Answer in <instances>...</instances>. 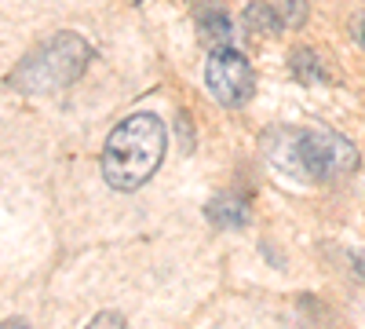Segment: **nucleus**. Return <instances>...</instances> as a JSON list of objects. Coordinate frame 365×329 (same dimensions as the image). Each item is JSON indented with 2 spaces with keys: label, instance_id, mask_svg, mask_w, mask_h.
<instances>
[{
  "label": "nucleus",
  "instance_id": "1",
  "mask_svg": "<svg viewBox=\"0 0 365 329\" xmlns=\"http://www.w3.org/2000/svg\"><path fill=\"white\" fill-rule=\"evenodd\" d=\"M168 146V132L154 113H132L125 117L103 146V179L113 191H139L150 176L158 172Z\"/></svg>",
  "mask_w": 365,
  "mask_h": 329
},
{
  "label": "nucleus",
  "instance_id": "2",
  "mask_svg": "<svg viewBox=\"0 0 365 329\" xmlns=\"http://www.w3.org/2000/svg\"><path fill=\"white\" fill-rule=\"evenodd\" d=\"M88 44L77 34H58L51 41H44L41 48H34L11 74V84L22 88V92H34V96H48L58 92V88L73 84L84 66H88Z\"/></svg>",
  "mask_w": 365,
  "mask_h": 329
},
{
  "label": "nucleus",
  "instance_id": "3",
  "mask_svg": "<svg viewBox=\"0 0 365 329\" xmlns=\"http://www.w3.org/2000/svg\"><path fill=\"white\" fill-rule=\"evenodd\" d=\"M296 161L299 176L318 179V183H336L358 168V146L332 128H303L296 132Z\"/></svg>",
  "mask_w": 365,
  "mask_h": 329
},
{
  "label": "nucleus",
  "instance_id": "4",
  "mask_svg": "<svg viewBox=\"0 0 365 329\" xmlns=\"http://www.w3.org/2000/svg\"><path fill=\"white\" fill-rule=\"evenodd\" d=\"M205 84L220 106H245L256 96V74L234 48H216L205 63Z\"/></svg>",
  "mask_w": 365,
  "mask_h": 329
},
{
  "label": "nucleus",
  "instance_id": "5",
  "mask_svg": "<svg viewBox=\"0 0 365 329\" xmlns=\"http://www.w3.org/2000/svg\"><path fill=\"white\" fill-rule=\"evenodd\" d=\"M208 220L216 223V227H245L249 223V205L234 198V194H220V198H212L208 201Z\"/></svg>",
  "mask_w": 365,
  "mask_h": 329
},
{
  "label": "nucleus",
  "instance_id": "6",
  "mask_svg": "<svg viewBox=\"0 0 365 329\" xmlns=\"http://www.w3.org/2000/svg\"><path fill=\"white\" fill-rule=\"evenodd\" d=\"M245 29L252 37H278L282 34V22H278V11H274L270 4H263V0H256V4L245 8Z\"/></svg>",
  "mask_w": 365,
  "mask_h": 329
},
{
  "label": "nucleus",
  "instance_id": "7",
  "mask_svg": "<svg viewBox=\"0 0 365 329\" xmlns=\"http://www.w3.org/2000/svg\"><path fill=\"white\" fill-rule=\"evenodd\" d=\"M201 41L216 51V48H230V19L220 15V11H212L201 19Z\"/></svg>",
  "mask_w": 365,
  "mask_h": 329
},
{
  "label": "nucleus",
  "instance_id": "8",
  "mask_svg": "<svg viewBox=\"0 0 365 329\" xmlns=\"http://www.w3.org/2000/svg\"><path fill=\"white\" fill-rule=\"evenodd\" d=\"M289 66H292V74H296L299 81H307V84H318V81H325V70H322L318 55H314L311 48H296V51L289 55Z\"/></svg>",
  "mask_w": 365,
  "mask_h": 329
},
{
  "label": "nucleus",
  "instance_id": "9",
  "mask_svg": "<svg viewBox=\"0 0 365 329\" xmlns=\"http://www.w3.org/2000/svg\"><path fill=\"white\" fill-rule=\"evenodd\" d=\"M278 22L282 29H299L307 22V0H278Z\"/></svg>",
  "mask_w": 365,
  "mask_h": 329
},
{
  "label": "nucleus",
  "instance_id": "10",
  "mask_svg": "<svg viewBox=\"0 0 365 329\" xmlns=\"http://www.w3.org/2000/svg\"><path fill=\"white\" fill-rule=\"evenodd\" d=\"M88 329H128V325H125V318H120V315L103 311V315H96V318L88 322Z\"/></svg>",
  "mask_w": 365,
  "mask_h": 329
},
{
  "label": "nucleus",
  "instance_id": "11",
  "mask_svg": "<svg viewBox=\"0 0 365 329\" xmlns=\"http://www.w3.org/2000/svg\"><path fill=\"white\" fill-rule=\"evenodd\" d=\"M0 329H29L22 318H8V322H0Z\"/></svg>",
  "mask_w": 365,
  "mask_h": 329
},
{
  "label": "nucleus",
  "instance_id": "12",
  "mask_svg": "<svg viewBox=\"0 0 365 329\" xmlns=\"http://www.w3.org/2000/svg\"><path fill=\"white\" fill-rule=\"evenodd\" d=\"M354 29H358V41H361V48H365V19H361V22H358Z\"/></svg>",
  "mask_w": 365,
  "mask_h": 329
}]
</instances>
